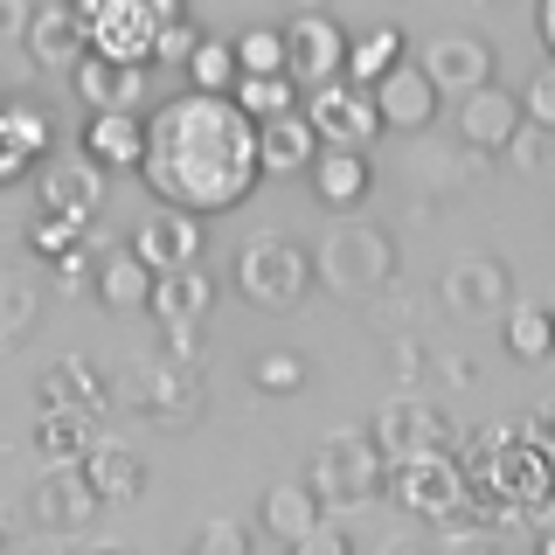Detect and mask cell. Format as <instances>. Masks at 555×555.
I'll return each mask as SVG.
<instances>
[{"mask_svg": "<svg viewBox=\"0 0 555 555\" xmlns=\"http://www.w3.org/2000/svg\"><path fill=\"white\" fill-rule=\"evenodd\" d=\"M312 160H320V139L299 112L278 118V126H257V167L264 173H312Z\"/></svg>", "mask_w": 555, "mask_h": 555, "instance_id": "30", "label": "cell"}, {"mask_svg": "<svg viewBox=\"0 0 555 555\" xmlns=\"http://www.w3.org/2000/svg\"><path fill=\"white\" fill-rule=\"evenodd\" d=\"M416 69L430 77V91H438V98H473V91L493 83V49H486L479 35H430Z\"/></svg>", "mask_w": 555, "mask_h": 555, "instance_id": "13", "label": "cell"}, {"mask_svg": "<svg viewBox=\"0 0 555 555\" xmlns=\"http://www.w3.org/2000/svg\"><path fill=\"white\" fill-rule=\"evenodd\" d=\"M299 118L312 126V139H320V146H334V153H369L375 139H382L375 98H369V91H354L347 77H340V83H326V91H306Z\"/></svg>", "mask_w": 555, "mask_h": 555, "instance_id": "11", "label": "cell"}, {"mask_svg": "<svg viewBox=\"0 0 555 555\" xmlns=\"http://www.w3.org/2000/svg\"><path fill=\"white\" fill-rule=\"evenodd\" d=\"M520 126H528V118H520V98L500 91V83H486V91L459 98V139H465L473 153H507Z\"/></svg>", "mask_w": 555, "mask_h": 555, "instance_id": "20", "label": "cell"}, {"mask_svg": "<svg viewBox=\"0 0 555 555\" xmlns=\"http://www.w3.org/2000/svg\"><path fill=\"white\" fill-rule=\"evenodd\" d=\"M236 112L250 118V126H278V118L299 112V83L292 77H236Z\"/></svg>", "mask_w": 555, "mask_h": 555, "instance_id": "33", "label": "cell"}, {"mask_svg": "<svg viewBox=\"0 0 555 555\" xmlns=\"http://www.w3.org/2000/svg\"><path fill=\"white\" fill-rule=\"evenodd\" d=\"M396 278V236L375 230V222H334L320 243H312V285H326L334 299H375Z\"/></svg>", "mask_w": 555, "mask_h": 555, "instance_id": "3", "label": "cell"}, {"mask_svg": "<svg viewBox=\"0 0 555 555\" xmlns=\"http://www.w3.org/2000/svg\"><path fill=\"white\" fill-rule=\"evenodd\" d=\"M83 555H132V548H118V542H104V548H83Z\"/></svg>", "mask_w": 555, "mask_h": 555, "instance_id": "50", "label": "cell"}, {"mask_svg": "<svg viewBox=\"0 0 555 555\" xmlns=\"http://www.w3.org/2000/svg\"><path fill=\"white\" fill-rule=\"evenodd\" d=\"M77 243H83L77 222H49V216H35V222H28V250H35V257H56V264H63Z\"/></svg>", "mask_w": 555, "mask_h": 555, "instance_id": "40", "label": "cell"}, {"mask_svg": "<svg viewBox=\"0 0 555 555\" xmlns=\"http://www.w3.org/2000/svg\"><path fill=\"white\" fill-rule=\"evenodd\" d=\"M35 326H42V285H35V271L0 264V354L28 347Z\"/></svg>", "mask_w": 555, "mask_h": 555, "instance_id": "28", "label": "cell"}, {"mask_svg": "<svg viewBox=\"0 0 555 555\" xmlns=\"http://www.w3.org/2000/svg\"><path fill=\"white\" fill-rule=\"evenodd\" d=\"M534 28H542V42H548V56H555V0H542V14H534Z\"/></svg>", "mask_w": 555, "mask_h": 555, "instance_id": "49", "label": "cell"}, {"mask_svg": "<svg viewBox=\"0 0 555 555\" xmlns=\"http://www.w3.org/2000/svg\"><path fill=\"white\" fill-rule=\"evenodd\" d=\"M250 382H257L264 396H299V389H306V361L292 354V347H271V354L250 361Z\"/></svg>", "mask_w": 555, "mask_h": 555, "instance_id": "37", "label": "cell"}, {"mask_svg": "<svg viewBox=\"0 0 555 555\" xmlns=\"http://www.w3.org/2000/svg\"><path fill=\"white\" fill-rule=\"evenodd\" d=\"M230 278H236V292H243L250 306L292 312V306L312 292V250H306V243H292V236H250V243L236 250Z\"/></svg>", "mask_w": 555, "mask_h": 555, "instance_id": "6", "label": "cell"}, {"mask_svg": "<svg viewBox=\"0 0 555 555\" xmlns=\"http://www.w3.org/2000/svg\"><path fill=\"white\" fill-rule=\"evenodd\" d=\"M14 35H28V8L22 0H0V42H14Z\"/></svg>", "mask_w": 555, "mask_h": 555, "instance_id": "46", "label": "cell"}, {"mask_svg": "<svg viewBox=\"0 0 555 555\" xmlns=\"http://www.w3.org/2000/svg\"><path fill=\"white\" fill-rule=\"evenodd\" d=\"M49 160V118L35 98H0V188Z\"/></svg>", "mask_w": 555, "mask_h": 555, "instance_id": "18", "label": "cell"}, {"mask_svg": "<svg viewBox=\"0 0 555 555\" xmlns=\"http://www.w3.org/2000/svg\"><path fill=\"white\" fill-rule=\"evenodd\" d=\"M312 195H320L334 216H354L361 202H369V188H375V173H369V153H334V146H320V160H312Z\"/></svg>", "mask_w": 555, "mask_h": 555, "instance_id": "27", "label": "cell"}, {"mask_svg": "<svg viewBox=\"0 0 555 555\" xmlns=\"http://www.w3.org/2000/svg\"><path fill=\"white\" fill-rule=\"evenodd\" d=\"M375 555H430V542L424 534H396V542H382Z\"/></svg>", "mask_w": 555, "mask_h": 555, "instance_id": "47", "label": "cell"}, {"mask_svg": "<svg viewBox=\"0 0 555 555\" xmlns=\"http://www.w3.org/2000/svg\"><path fill=\"white\" fill-rule=\"evenodd\" d=\"M118 403L139 410L153 430H195L208 389H202V369H195V361L153 354V361H132V369L118 375Z\"/></svg>", "mask_w": 555, "mask_h": 555, "instance_id": "5", "label": "cell"}, {"mask_svg": "<svg viewBox=\"0 0 555 555\" xmlns=\"http://www.w3.org/2000/svg\"><path fill=\"white\" fill-rule=\"evenodd\" d=\"M236 77H243V69H236V49H230V42H208V35H202V49L188 56V91H202V98H230V91H236Z\"/></svg>", "mask_w": 555, "mask_h": 555, "instance_id": "34", "label": "cell"}, {"mask_svg": "<svg viewBox=\"0 0 555 555\" xmlns=\"http://www.w3.org/2000/svg\"><path fill=\"white\" fill-rule=\"evenodd\" d=\"M91 416H69V410H42V424H35V451L49 459V473H63V465H83L91 459Z\"/></svg>", "mask_w": 555, "mask_h": 555, "instance_id": "32", "label": "cell"}, {"mask_svg": "<svg viewBox=\"0 0 555 555\" xmlns=\"http://www.w3.org/2000/svg\"><path fill=\"white\" fill-rule=\"evenodd\" d=\"M520 118L542 126V132H555V63H542L528 77V91H520Z\"/></svg>", "mask_w": 555, "mask_h": 555, "instance_id": "39", "label": "cell"}, {"mask_svg": "<svg viewBox=\"0 0 555 555\" xmlns=\"http://www.w3.org/2000/svg\"><path fill=\"white\" fill-rule=\"evenodd\" d=\"M195 49H202V35H195V22H188V14H181V22H173V28L160 35V63H188V56H195Z\"/></svg>", "mask_w": 555, "mask_h": 555, "instance_id": "45", "label": "cell"}, {"mask_svg": "<svg viewBox=\"0 0 555 555\" xmlns=\"http://www.w3.org/2000/svg\"><path fill=\"white\" fill-rule=\"evenodd\" d=\"M389 69H403V28L396 22H375L347 42V83H354V91H375Z\"/></svg>", "mask_w": 555, "mask_h": 555, "instance_id": "31", "label": "cell"}, {"mask_svg": "<svg viewBox=\"0 0 555 555\" xmlns=\"http://www.w3.org/2000/svg\"><path fill=\"white\" fill-rule=\"evenodd\" d=\"M382 451L369 430H326V444L312 451V465H306V486H312V500L320 507H369V500L382 493Z\"/></svg>", "mask_w": 555, "mask_h": 555, "instance_id": "7", "label": "cell"}, {"mask_svg": "<svg viewBox=\"0 0 555 555\" xmlns=\"http://www.w3.org/2000/svg\"><path fill=\"white\" fill-rule=\"evenodd\" d=\"M77 146L98 173H139V160H146V118H126V112L83 118Z\"/></svg>", "mask_w": 555, "mask_h": 555, "instance_id": "23", "label": "cell"}, {"mask_svg": "<svg viewBox=\"0 0 555 555\" xmlns=\"http://www.w3.org/2000/svg\"><path fill=\"white\" fill-rule=\"evenodd\" d=\"M507 153H514V167H548V160H555V132H542V126H520Z\"/></svg>", "mask_w": 555, "mask_h": 555, "instance_id": "42", "label": "cell"}, {"mask_svg": "<svg viewBox=\"0 0 555 555\" xmlns=\"http://www.w3.org/2000/svg\"><path fill=\"white\" fill-rule=\"evenodd\" d=\"M534 555H555V507L534 514Z\"/></svg>", "mask_w": 555, "mask_h": 555, "instance_id": "48", "label": "cell"}, {"mask_svg": "<svg viewBox=\"0 0 555 555\" xmlns=\"http://www.w3.org/2000/svg\"><path fill=\"white\" fill-rule=\"evenodd\" d=\"M188 555H250V528L230 520V514H216V520H202V528H195Z\"/></svg>", "mask_w": 555, "mask_h": 555, "instance_id": "38", "label": "cell"}, {"mask_svg": "<svg viewBox=\"0 0 555 555\" xmlns=\"http://www.w3.org/2000/svg\"><path fill=\"white\" fill-rule=\"evenodd\" d=\"M320 520H326V507L312 500V486H306V479H271V486H264V500H257V528L278 534L285 548H292V542H306Z\"/></svg>", "mask_w": 555, "mask_h": 555, "instance_id": "26", "label": "cell"}, {"mask_svg": "<svg viewBox=\"0 0 555 555\" xmlns=\"http://www.w3.org/2000/svg\"><path fill=\"white\" fill-rule=\"evenodd\" d=\"M28 56L42 69H77L91 56V35H83V14L63 8V0H49V8H28Z\"/></svg>", "mask_w": 555, "mask_h": 555, "instance_id": "21", "label": "cell"}, {"mask_svg": "<svg viewBox=\"0 0 555 555\" xmlns=\"http://www.w3.org/2000/svg\"><path fill=\"white\" fill-rule=\"evenodd\" d=\"M28 520H35L42 534H56V542H63V534H83V528L98 520V493L83 486L77 465H63V473H42V479L28 486Z\"/></svg>", "mask_w": 555, "mask_h": 555, "instance_id": "14", "label": "cell"}, {"mask_svg": "<svg viewBox=\"0 0 555 555\" xmlns=\"http://www.w3.org/2000/svg\"><path fill=\"white\" fill-rule=\"evenodd\" d=\"M230 49H236L243 77H285V35L278 28H243Z\"/></svg>", "mask_w": 555, "mask_h": 555, "instance_id": "36", "label": "cell"}, {"mask_svg": "<svg viewBox=\"0 0 555 555\" xmlns=\"http://www.w3.org/2000/svg\"><path fill=\"white\" fill-rule=\"evenodd\" d=\"M0 555H8V520H0Z\"/></svg>", "mask_w": 555, "mask_h": 555, "instance_id": "51", "label": "cell"}, {"mask_svg": "<svg viewBox=\"0 0 555 555\" xmlns=\"http://www.w3.org/2000/svg\"><path fill=\"white\" fill-rule=\"evenodd\" d=\"M35 389H42V410H69V416H104V410L118 403L112 375H98L91 354H56Z\"/></svg>", "mask_w": 555, "mask_h": 555, "instance_id": "15", "label": "cell"}, {"mask_svg": "<svg viewBox=\"0 0 555 555\" xmlns=\"http://www.w3.org/2000/svg\"><path fill=\"white\" fill-rule=\"evenodd\" d=\"M369 438L382 451V465H403V459H438L451 444V416L430 403V396H389V403L375 410Z\"/></svg>", "mask_w": 555, "mask_h": 555, "instance_id": "10", "label": "cell"}, {"mask_svg": "<svg viewBox=\"0 0 555 555\" xmlns=\"http://www.w3.org/2000/svg\"><path fill=\"white\" fill-rule=\"evenodd\" d=\"M292 555H354V542H347L340 520H320V528H312L306 542H292Z\"/></svg>", "mask_w": 555, "mask_h": 555, "instance_id": "43", "label": "cell"}, {"mask_svg": "<svg viewBox=\"0 0 555 555\" xmlns=\"http://www.w3.org/2000/svg\"><path fill=\"white\" fill-rule=\"evenodd\" d=\"M69 91H77V104L91 118H104V112L139 118V112H146V69H118L104 56H83L77 69H69Z\"/></svg>", "mask_w": 555, "mask_h": 555, "instance_id": "19", "label": "cell"}, {"mask_svg": "<svg viewBox=\"0 0 555 555\" xmlns=\"http://www.w3.org/2000/svg\"><path fill=\"white\" fill-rule=\"evenodd\" d=\"M542 424H548V438H555V410H548V416H542Z\"/></svg>", "mask_w": 555, "mask_h": 555, "instance_id": "52", "label": "cell"}, {"mask_svg": "<svg viewBox=\"0 0 555 555\" xmlns=\"http://www.w3.org/2000/svg\"><path fill=\"white\" fill-rule=\"evenodd\" d=\"M35 202H42L49 222H77L83 230V222L104 208V173L83 160V153L77 160H69V153H49V160L35 167Z\"/></svg>", "mask_w": 555, "mask_h": 555, "instance_id": "12", "label": "cell"}, {"mask_svg": "<svg viewBox=\"0 0 555 555\" xmlns=\"http://www.w3.org/2000/svg\"><path fill=\"white\" fill-rule=\"evenodd\" d=\"M139 181L173 216H195V222L222 216V208L250 202V188L264 181V167H257V126L236 112V98L181 91V98L153 104Z\"/></svg>", "mask_w": 555, "mask_h": 555, "instance_id": "1", "label": "cell"}, {"mask_svg": "<svg viewBox=\"0 0 555 555\" xmlns=\"http://www.w3.org/2000/svg\"><path fill=\"white\" fill-rule=\"evenodd\" d=\"M132 257H139L153 278L195 271V264H202V222H195V216H173V208H153V216L132 230Z\"/></svg>", "mask_w": 555, "mask_h": 555, "instance_id": "17", "label": "cell"}, {"mask_svg": "<svg viewBox=\"0 0 555 555\" xmlns=\"http://www.w3.org/2000/svg\"><path fill=\"white\" fill-rule=\"evenodd\" d=\"M91 292H98V306H112V312H139V306L153 299V271L132 257V243H118V250L98 257Z\"/></svg>", "mask_w": 555, "mask_h": 555, "instance_id": "29", "label": "cell"}, {"mask_svg": "<svg viewBox=\"0 0 555 555\" xmlns=\"http://www.w3.org/2000/svg\"><path fill=\"white\" fill-rule=\"evenodd\" d=\"M459 465H465V493H473L479 528L493 514H548L555 507V438L542 416L486 424Z\"/></svg>", "mask_w": 555, "mask_h": 555, "instance_id": "2", "label": "cell"}, {"mask_svg": "<svg viewBox=\"0 0 555 555\" xmlns=\"http://www.w3.org/2000/svg\"><path fill=\"white\" fill-rule=\"evenodd\" d=\"M77 473L98 493V507H132V500L146 493V459H139L132 444H112V438H98L91 459H83Z\"/></svg>", "mask_w": 555, "mask_h": 555, "instance_id": "24", "label": "cell"}, {"mask_svg": "<svg viewBox=\"0 0 555 555\" xmlns=\"http://www.w3.org/2000/svg\"><path fill=\"white\" fill-rule=\"evenodd\" d=\"M278 35H285V77H292V83L326 91V83L347 77V42H354V35H347L326 8L285 14V22H278Z\"/></svg>", "mask_w": 555, "mask_h": 555, "instance_id": "9", "label": "cell"}, {"mask_svg": "<svg viewBox=\"0 0 555 555\" xmlns=\"http://www.w3.org/2000/svg\"><path fill=\"white\" fill-rule=\"evenodd\" d=\"M382 493L396 500L403 514L416 520H438V528H459V520H473V493H465V465L438 451V459H403L382 473Z\"/></svg>", "mask_w": 555, "mask_h": 555, "instance_id": "8", "label": "cell"}, {"mask_svg": "<svg viewBox=\"0 0 555 555\" xmlns=\"http://www.w3.org/2000/svg\"><path fill=\"white\" fill-rule=\"evenodd\" d=\"M83 14V35H91V56L118 63V69H146L160 63V35L181 22V0H91Z\"/></svg>", "mask_w": 555, "mask_h": 555, "instance_id": "4", "label": "cell"}, {"mask_svg": "<svg viewBox=\"0 0 555 555\" xmlns=\"http://www.w3.org/2000/svg\"><path fill=\"white\" fill-rule=\"evenodd\" d=\"M430 555H500L493 534L479 528V520H459V528H444L438 542H430Z\"/></svg>", "mask_w": 555, "mask_h": 555, "instance_id": "41", "label": "cell"}, {"mask_svg": "<svg viewBox=\"0 0 555 555\" xmlns=\"http://www.w3.org/2000/svg\"><path fill=\"white\" fill-rule=\"evenodd\" d=\"M208 306H216V278H208L202 264H195V271H167V278H153V299H146V312L167 326V334H195Z\"/></svg>", "mask_w": 555, "mask_h": 555, "instance_id": "25", "label": "cell"}, {"mask_svg": "<svg viewBox=\"0 0 555 555\" xmlns=\"http://www.w3.org/2000/svg\"><path fill=\"white\" fill-rule=\"evenodd\" d=\"M507 347L520 361H548L555 354V312L548 306H507Z\"/></svg>", "mask_w": 555, "mask_h": 555, "instance_id": "35", "label": "cell"}, {"mask_svg": "<svg viewBox=\"0 0 555 555\" xmlns=\"http://www.w3.org/2000/svg\"><path fill=\"white\" fill-rule=\"evenodd\" d=\"M83 278H98V250H83V243H77V250L56 264V292H83Z\"/></svg>", "mask_w": 555, "mask_h": 555, "instance_id": "44", "label": "cell"}, {"mask_svg": "<svg viewBox=\"0 0 555 555\" xmlns=\"http://www.w3.org/2000/svg\"><path fill=\"white\" fill-rule=\"evenodd\" d=\"M375 118H382V132H424L430 118H438V91H430V77L416 63L403 69H389V77L375 83Z\"/></svg>", "mask_w": 555, "mask_h": 555, "instance_id": "22", "label": "cell"}, {"mask_svg": "<svg viewBox=\"0 0 555 555\" xmlns=\"http://www.w3.org/2000/svg\"><path fill=\"white\" fill-rule=\"evenodd\" d=\"M514 299V271L500 264V257H459V264L444 271V306L459 312V320H500Z\"/></svg>", "mask_w": 555, "mask_h": 555, "instance_id": "16", "label": "cell"}]
</instances>
